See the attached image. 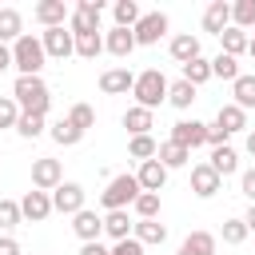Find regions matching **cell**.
<instances>
[{"label":"cell","mask_w":255,"mask_h":255,"mask_svg":"<svg viewBox=\"0 0 255 255\" xmlns=\"http://www.w3.org/2000/svg\"><path fill=\"white\" fill-rule=\"evenodd\" d=\"M12 100L20 104V112L48 116V108H52V88L44 84V76H16V84H12Z\"/></svg>","instance_id":"1"},{"label":"cell","mask_w":255,"mask_h":255,"mask_svg":"<svg viewBox=\"0 0 255 255\" xmlns=\"http://www.w3.org/2000/svg\"><path fill=\"white\" fill-rule=\"evenodd\" d=\"M139 179H135V171H120V175H112L108 179V187L100 191V207L104 211H128L135 199H139Z\"/></svg>","instance_id":"2"},{"label":"cell","mask_w":255,"mask_h":255,"mask_svg":"<svg viewBox=\"0 0 255 255\" xmlns=\"http://www.w3.org/2000/svg\"><path fill=\"white\" fill-rule=\"evenodd\" d=\"M44 64H48L44 40H40V36H32V32H24V36L12 44V68H16L20 76H40V72H44Z\"/></svg>","instance_id":"3"},{"label":"cell","mask_w":255,"mask_h":255,"mask_svg":"<svg viewBox=\"0 0 255 255\" xmlns=\"http://www.w3.org/2000/svg\"><path fill=\"white\" fill-rule=\"evenodd\" d=\"M167 84H171V80H167L159 68H147V72H139V76H135L131 96H135V104H139V108L155 112L159 104H167Z\"/></svg>","instance_id":"4"},{"label":"cell","mask_w":255,"mask_h":255,"mask_svg":"<svg viewBox=\"0 0 255 255\" xmlns=\"http://www.w3.org/2000/svg\"><path fill=\"white\" fill-rule=\"evenodd\" d=\"M100 16H104V0H76L72 20H68V32H72V36L100 32Z\"/></svg>","instance_id":"5"},{"label":"cell","mask_w":255,"mask_h":255,"mask_svg":"<svg viewBox=\"0 0 255 255\" xmlns=\"http://www.w3.org/2000/svg\"><path fill=\"white\" fill-rule=\"evenodd\" d=\"M64 183V163L60 159H52V155H40V159H32V187L36 191H56Z\"/></svg>","instance_id":"6"},{"label":"cell","mask_w":255,"mask_h":255,"mask_svg":"<svg viewBox=\"0 0 255 255\" xmlns=\"http://www.w3.org/2000/svg\"><path fill=\"white\" fill-rule=\"evenodd\" d=\"M52 207H56L60 215H76V211H84V207H88V191H84V183L64 179V183L52 191Z\"/></svg>","instance_id":"7"},{"label":"cell","mask_w":255,"mask_h":255,"mask_svg":"<svg viewBox=\"0 0 255 255\" xmlns=\"http://www.w3.org/2000/svg\"><path fill=\"white\" fill-rule=\"evenodd\" d=\"M207 128H211V124H203V120H175V124H171V143H179V147H187V151L207 147Z\"/></svg>","instance_id":"8"},{"label":"cell","mask_w":255,"mask_h":255,"mask_svg":"<svg viewBox=\"0 0 255 255\" xmlns=\"http://www.w3.org/2000/svg\"><path fill=\"white\" fill-rule=\"evenodd\" d=\"M131 32H135V44H139V48H155V44L167 36V12H143V20H139Z\"/></svg>","instance_id":"9"},{"label":"cell","mask_w":255,"mask_h":255,"mask_svg":"<svg viewBox=\"0 0 255 255\" xmlns=\"http://www.w3.org/2000/svg\"><path fill=\"white\" fill-rule=\"evenodd\" d=\"M40 40H44L48 60H68V56H76V36H72L68 28H44Z\"/></svg>","instance_id":"10"},{"label":"cell","mask_w":255,"mask_h":255,"mask_svg":"<svg viewBox=\"0 0 255 255\" xmlns=\"http://www.w3.org/2000/svg\"><path fill=\"white\" fill-rule=\"evenodd\" d=\"M32 20H36L40 28H64V24L72 20V12H68L64 0H40V4L32 8Z\"/></svg>","instance_id":"11"},{"label":"cell","mask_w":255,"mask_h":255,"mask_svg":"<svg viewBox=\"0 0 255 255\" xmlns=\"http://www.w3.org/2000/svg\"><path fill=\"white\" fill-rule=\"evenodd\" d=\"M20 211H24L28 223H44L56 207H52V195H48V191H36V187H32V191L20 195Z\"/></svg>","instance_id":"12"},{"label":"cell","mask_w":255,"mask_h":255,"mask_svg":"<svg viewBox=\"0 0 255 255\" xmlns=\"http://www.w3.org/2000/svg\"><path fill=\"white\" fill-rule=\"evenodd\" d=\"M135 48H139V44H135V32H131V28H116V24H112V28L104 32V52H112L116 60H128Z\"/></svg>","instance_id":"13"},{"label":"cell","mask_w":255,"mask_h":255,"mask_svg":"<svg viewBox=\"0 0 255 255\" xmlns=\"http://www.w3.org/2000/svg\"><path fill=\"white\" fill-rule=\"evenodd\" d=\"M135 88V72H128V68H104L100 72V92L104 96H128Z\"/></svg>","instance_id":"14"},{"label":"cell","mask_w":255,"mask_h":255,"mask_svg":"<svg viewBox=\"0 0 255 255\" xmlns=\"http://www.w3.org/2000/svg\"><path fill=\"white\" fill-rule=\"evenodd\" d=\"M219 187H223V175H219L211 163H195V167H191V191H195L199 199H211Z\"/></svg>","instance_id":"15"},{"label":"cell","mask_w":255,"mask_h":255,"mask_svg":"<svg viewBox=\"0 0 255 255\" xmlns=\"http://www.w3.org/2000/svg\"><path fill=\"white\" fill-rule=\"evenodd\" d=\"M72 231H76L80 243H96V239L104 235V215H96L92 207H84V211L72 215Z\"/></svg>","instance_id":"16"},{"label":"cell","mask_w":255,"mask_h":255,"mask_svg":"<svg viewBox=\"0 0 255 255\" xmlns=\"http://www.w3.org/2000/svg\"><path fill=\"white\" fill-rule=\"evenodd\" d=\"M227 28H231V4H227V0H211V4L203 8V32L223 36Z\"/></svg>","instance_id":"17"},{"label":"cell","mask_w":255,"mask_h":255,"mask_svg":"<svg viewBox=\"0 0 255 255\" xmlns=\"http://www.w3.org/2000/svg\"><path fill=\"white\" fill-rule=\"evenodd\" d=\"M167 52H171V60L183 68V64H191L195 56H203L199 52V36H191V32H179V36H171L167 40Z\"/></svg>","instance_id":"18"},{"label":"cell","mask_w":255,"mask_h":255,"mask_svg":"<svg viewBox=\"0 0 255 255\" xmlns=\"http://www.w3.org/2000/svg\"><path fill=\"white\" fill-rule=\"evenodd\" d=\"M135 179H139V187L143 191H163V183H167V167L159 163V159H147V163H139L135 167Z\"/></svg>","instance_id":"19"},{"label":"cell","mask_w":255,"mask_h":255,"mask_svg":"<svg viewBox=\"0 0 255 255\" xmlns=\"http://www.w3.org/2000/svg\"><path fill=\"white\" fill-rule=\"evenodd\" d=\"M131 231H135V219H131L128 211H104V235H108L112 243L131 239Z\"/></svg>","instance_id":"20"},{"label":"cell","mask_w":255,"mask_h":255,"mask_svg":"<svg viewBox=\"0 0 255 255\" xmlns=\"http://www.w3.org/2000/svg\"><path fill=\"white\" fill-rule=\"evenodd\" d=\"M124 128H128V135H151V128H155V112L131 104V108L124 112Z\"/></svg>","instance_id":"21"},{"label":"cell","mask_w":255,"mask_h":255,"mask_svg":"<svg viewBox=\"0 0 255 255\" xmlns=\"http://www.w3.org/2000/svg\"><path fill=\"white\" fill-rule=\"evenodd\" d=\"M215 128H223L227 135L247 131V112H243V108H235V104H219V112H215Z\"/></svg>","instance_id":"22"},{"label":"cell","mask_w":255,"mask_h":255,"mask_svg":"<svg viewBox=\"0 0 255 255\" xmlns=\"http://www.w3.org/2000/svg\"><path fill=\"white\" fill-rule=\"evenodd\" d=\"M143 247H163V239H167V227L159 223V219H135V231H131Z\"/></svg>","instance_id":"23"},{"label":"cell","mask_w":255,"mask_h":255,"mask_svg":"<svg viewBox=\"0 0 255 255\" xmlns=\"http://www.w3.org/2000/svg\"><path fill=\"white\" fill-rule=\"evenodd\" d=\"M231 104L235 108H255V72H239V80L231 84Z\"/></svg>","instance_id":"24"},{"label":"cell","mask_w":255,"mask_h":255,"mask_svg":"<svg viewBox=\"0 0 255 255\" xmlns=\"http://www.w3.org/2000/svg\"><path fill=\"white\" fill-rule=\"evenodd\" d=\"M48 135H52V143H60V147H76L80 139H84V131L64 116V120H56V124H48Z\"/></svg>","instance_id":"25"},{"label":"cell","mask_w":255,"mask_h":255,"mask_svg":"<svg viewBox=\"0 0 255 255\" xmlns=\"http://www.w3.org/2000/svg\"><path fill=\"white\" fill-rule=\"evenodd\" d=\"M207 163H211V167H215V171L227 179V175H235V171H239V151H235L231 143H223V147H211V159H207Z\"/></svg>","instance_id":"26"},{"label":"cell","mask_w":255,"mask_h":255,"mask_svg":"<svg viewBox=\"0 0 255 255\" xmlns=\"http://www.w3.org/2000/svg\"><path fill=\"white\" fill-rule=\"evenodd\" d=\"M24 36V16L16 8H0V44H16Z\"/></svg>","instance_id":"27"},{"label":"cell","mask_w":255,"mask_h":255,"mask_svg":"<svg viewBox=\"0 0 255 255\" xmlns=\"http://www.w3.org/2000/svg\"><path fill=\"white\" fill-rule=\"evenodd\" d=\"M175 255H215V235L211 231H191Z\"/></svg>","instance_id":"28"},{"label":"cell","mask_w":255,"mask_h":255,"mask_svg":"<svg viewBox=\"0 0 255 255\" xmlns=\"http://www.w3.org/2000/svg\"><path fill=\"white\" fill-rule=\"evenodd\" d=\"M112 20H116V28H135L143 20V8L135 0H116L112 4Z\"/></svg>","instance_id":"29"},{"label":"cell","mask_w":255,"mask_h":255,"mask_svg":"<svg viewBox=\"0 0 255 255\" xmlns=\"http://www.w3.org/2000/svg\"><path fill=\"white\" fill-rule=\"evenodd\" d=\"M247 44H251V32H243V28H235V24L219 36V52H227V56H235V60L247 52Z\"/></svg>","instance_id":"30"},{"label":"cell","mask_w":255,"mask_h":255,"mask_svg":"<svg viewBox=\"0 0 255 255\" xmlns=\"http://www.w3.org/2000/svg\"><path fill=\"white\" fill-rule=\"evenodd\" d=\"M195 92H199V88H191V84L179 76V80H171V84H167V104H171V108H179V112H187V108L195 104Z\"/></svg>","instance_id":"31"},{"label":"cell","mask_w":255,"mask_h":255,"mask_svg":"<svg viewBox=\"0 0 255 255\" xmlns=\"http://www.w3.org/2000/svg\"><path fill=\"white\" fill-rule=\"evenodd\" d=\"M155 159H159L167 171H175V167H187V163H191V151L167 139V143H159V155H155Z\"/></svg>","instance_id":"32"},{"label":"cell","mask_w":255,"mask_h":255,"mask_svg":"<svg viewBox=\"0 0 255 255\" xmlns=\"http://www.w3.org/2000/svg\"><path fill=\"white\" fill-rule=\"evenodd\" d=\"M179 76H183L191 88H199V84H207V80H211V60H207V56H195L191 64H183V68H179Z\"/></svg>","instance_id":"33"},{"label":"cell","mask_w":255,"mask_h":255,"mask_svg":"<svg viewBox=\"0 0 255 255\" xmlns=\"http://www.w3.org/2000/svg\"><path fill=\"white\" fill-rule=\"evenodd\" d=\"M128 155H131V159H139V163L155 159V155H159V143H155V135H131V139H128Z\"/></svg>","instance_id":"34"},{"label":"cell","mask_w":255,"mask_h":255,"mask_svg":"<svg viewBox=\"0 0 255 255\" xmlns=\"http://www.w3.org/2000/svg\"><path fill=\"white\" fill-rule=\"evenodd\" d=\"M211 76H215V80H227V84H235V80H239V60H235V56H227V52L211 56Z\"/></svg>","instance_id":"35"},{"label":"cell","mask_w":255,"mask_h":255,"mask_svg":"<svg viewBox=\"0 0 255 255\" xmlns=\"http://www.w3.org/2000/svg\"><path fill=\"white\" fill-rule=\"evenodd\" d=\"M104 52V32H84V36H76V56L80 60H96Z\"/></svg>","instance_id":"36"},{"label":"cell","mask_w":255,"mask_h":255,"mask_svg":"<svg viewBox=\"0 0 255 255\" xmlns=\"http://www.w3.org/2000/svg\"><path fill=\"white\" fill-rule=\"evenodd\" d=\"M16 131H20L24 139H36V135H44V131H48V116H36V112H20V124H16Z\"/></svg>","instance_id":"37"},{"label":"cell","mask_w":255,"mask_h":255,"mask_svg":"<svg viewBox=\"0 0 255 255\" xmlns=\"http://www.w3.org/2000/svg\"><path fill=\"white\" fill-rule=\"evenodd\" d=\"M231 24L243 32H255V0H235L231 4Z\"/></svg>","instance_id":"38"},{"label":"cell","mask_w":255,"mask_h":255,"mask_svg":"<svg viewBox=\"0 0 255 255\" xmlns=\"http://www.w3.org/2000/svg\"><path fill=\"white\" fill-rule=\"evenodd\" d=\"M159 195L155 191H139V199L131 203V211H135V219H159Z\"/></svg>","instance_id":"39"},{"label":"cell","mask_w":255,"mask_h":255,"mask_svg":"<svg viewBox=\"0 0 255 255\" xmlns=\"http://www.w3.org/2000/svg\"><path fill=\"white\" fill-rule=\"evenodd\" d=\"M24 223V211H20V199H0V231L8 235L12 227Z\"/></svg>","instance_id":"40"},{"label":"cell","mask_w":255,"mask_h":255,"mask_svg":"<svg viewBox=\"0 0 255 255\" xmlns=\"http://www.w3.org/2000/svg\"><path fill=\"white\" fill-rule=\"evenodd\" d=\"M219 235H223V243H231V247H239L251 231H247V223H243V215L239 219H223V227H219Z\"/></svg>","instance_id":"41"},{"label":"cell","mask_w":255,"mask_h":255,"mask_svg":"<svg viewBox=\"0 0 255 255\" xmlns=\"http://www.w3.org/2000/svg\"><path fill=\"white\" fill-rule=\"evenodd\" d=\"M20 124V104L12 96H0V131L4 128H16Z\"/></svg>","instance_id":"42"},{"label":"cell","mask_w":255,"mask_h":255,"mask_svg":"<svg viewBox=\"0 0 255 255\" xmlns=\"http://www.w3.org/2000/svg\"><path fill=\"white\" fill-rule=\"evenodd\" d=\"M68 120L80 128V131H88L92 124H96V112H92V104H72V112H68Z\"/></svg>","instance_id":"43"},{"label":"cell","mask_w":255,"mask_h":255,"mask_svg":"<svg viewBox=\"0 0 255 255\" xmlns=\"http://www.w3.org/2000/svg\"><path fill=\"white\" fill-rule=\"evenodd\" d=\"M112 255H143V243L131 235V239H120V243H112Z\"/></svg>","instance_id":"44"},{"label":"cell","mask_w":255,"mask_h":255,"mask_svg":"<svg viewBox=\"0 0 255 255\" xmlns=\"http://www.w3.org/2000/svg\"><path fill=\"white\" fill-rule=\"evenodd\" d=\"M239 191L247 195V203H255V167H247V171L239 175Z\"/></svg>","instance_id":"45"},{"label":"cell","mask_w":255,"mask_h":255,"mask_svg":"<svg viewBox=\"0 0 255 255\" xmlns=\"http://www.w3.org/2000/svg\"><path fill=\"white\" fill-rule=\"evenodd\" d=\"M80 255H112V247L96 239V243H80Z\"/></svg>","instance_id":"46"},{"label":"cell","mask_w":255,"mask_h":255,"mask_svg":"<svg viewBox=\"0 0 255 255\" xmlns=\"http://www.w3.org/2000/svg\"><path fill=\"white\" fill-rule=\"evenodd\" d=\"M0 255H24V251H20V243L12 235H0Z\"/></svg>","instance_id":"47"},{"label":"cell","mask_w":255,"mask_h":255,"mask_svg":"<svg viewBox=\"0 0 255 255\" xmlns=\"http://www.w3.org/2000/svg\"><path fill=\"white\" fill-rule=\"evenodd\" d=\"M12 68V44H0V72Z\"/></svg>","instance_id":"48"},{"label":"cell","mask_w":255,"mask_h":255,"mask_svg":"<svg viewBox=\"0 0 255 255\" xmlns=\"http://www.w3.org/2000/svg\"><path fill=\"white\" fill-rule=\"evenodd\" d=\"M243 151H247V155H251V159H255V128H251V131H247V135H243Z\"/></svg>","instance_id":"49"},{"label":"cell","mask_w":255,"mask_h":255,"mask_svg":"<svg viewBox=\"0 0 255 255\" xmlns=\"http://www.w3.org/2000/svg\"><path fill=\"white\" fill-rule=\"evenodd\" d=\"M243 223H247V231H255V203L243 211Z\"/></svg>","instance_id":"50"},{"label":"cell","mask_w":255,"mask_h":255,"mask_svg":"<svg viewBox=\"0 0 255 255\" xmlns=\"http://www.w3.org/2000/svg\"><path fill=\"white\" fill-rule=\"evenodd\" d=\"M247 56L255 60V32H251V44H247Z\"/></svg>","instance_id":"51"}]
</instances>
